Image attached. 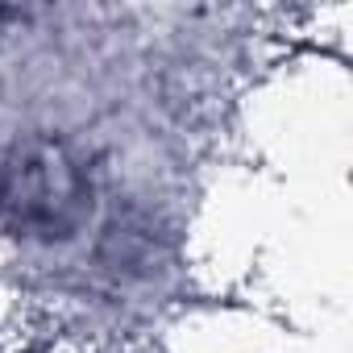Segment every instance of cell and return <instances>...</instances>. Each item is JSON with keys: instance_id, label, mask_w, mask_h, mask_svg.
<instances>
[{"instance_id": "cell-1", "label": "cell", "mask_w": 353, "mask_h": 353, "mask_svg": "<svg viewBox=\"0 0 353 353\" xmlns=\"http://www.w3.org/2000/svg\"><path fill=\"white\" fill-rule=\"evenodd\" d=\"M92 212L83 166L59 141H30L0 166V221L21 237L63 241Z\"/></svg>"}]
</instances>
